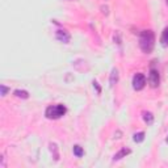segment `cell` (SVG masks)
<instances>
[{"mask_svg": "<svg viewBox=\"0 0 168 168\" xmlns=\"http://www.w3.org/2000/svg\"><path fill=\"white\" fill-rule=\"evenodd\" d=\"M130 152H131V150H130V148H126V147L121 148L120 151L113 156V162H117V160H121L122 158H126V155H129Z\"/></svg>", "mask_w": 168, "mask_h": 168, "instance_id": "8992f818", "label": "cell"}, {"mask_svg": "<svg viewBox=\"0 0 168 168\" xmlns=\"http://www.w3.org/2000/svg\"><path fill=\"white\" fill-rule=\"evenodd\" d=\"M145 85H146V76L141 72L135 74L133 78V88L135 91H141V89L145 88Z\"/></svg>", "mask_w": 168, "mask_h": 168, "instance_id": "3957f363", "label": "cell"}, {"mask_svg": "<svg viewBox=\"0 0 168 168\" xmlns=\"http://www.w3.org/2000/svg\"><path fill=\"white\" fill-rule=\"evenodd\" d=\"M0 167H2V168H5V158H4V155L2 156V164H0Z\"/></svg>", "mask_w": 168, "mask_h": 168, "instance_id": "e0dca14e", "label": "cell"}, {"mask_svg": "<svg viewBox=\"0 0 168 168\" xmlns=\"http://www.w3.org/2000/svg\"><path fill=\"white\" fill-rule=\"evenodd\" d=\"M101 11H102V13H104V15H108V13H109L108 7H106V5H102V7H101Z\"/></svg>", "mask_w": 168, "mask_h": 168, "instance_id": "2e32d148", "label": "cell"}, {"mask_svg": "<svg viewBox=\"0 0 168 168\" xmlns=\"http://www.w3.org/2000/svg\"><path fill=\"white\" fill-rule=\"evenodd\" d=\"M166 2H167V5H168V0H166Z\"/></svg>", "mask_w": 168, "mask_h": 168, "instance_id": "ffe728a7", "label": "cell"}, {"mask_svg": "<svg viewBox=\"0 0 168 168\" xmlns=\"http://www.w3.org/2000/svg\"><path fill=\"white\" fill-rule=\"evenodd\" d=\"M66 112H67L66 106L62 105V104L50 105V106H47V109H46L45 116L47 117L49 120H58V118H60V117H63L64 114H66Z\"/></svg>", "mask_w": 168, "mask_h": 168, "instance_id": "7a4b0ae2", "label": "cell"}, {"mask_svg": "<svg viewBox=\"0 0 168 168\" xmlns=\"http://www.w3.org/2000/svg\"><path fill=\"white\" fill-rule=\"evenodd\" d=\"M160 83V76H159V71L156 69H154V67H151V70H150L148 72V84L150 87L152 88H156Z\"/></svg>", "mask_w": 168, "mask_h": 168, "instance_id": "277c9868", "label": "cell"}, {"mask_svg": "<svg viewBox=\"0 0 168 168\" xmlns=\"http://www.w3.org/2000/svg\"><path fill=\"white\" fill-rule=\"evenodd\" d=\"M166 142H167V143H168V137H167V139H166Z\"/></svg>", "mask_w": 168, "mask_h": 168, "instance_id": "d6986e66", "label": "cell"}, {"mask_svg": "<svg viewBox=\"0 0 168 168\" xmlns=\"http://www.w3.org/2000/svg\"><path fill=\"white\" fill-rule=\"evenodd\" d=\"M145 133L143 131H139V133H135L133 135V141L135 142V143H141V142H143L145 141Z\"/></svg>", "mask_w": 168, "mask_h": 168, "instance_id": "8fae6325", "label": "cell"}, {"mask_svg": "<svg viewBox=\"0 0 168 168\" xmlns=\"http://www.w3.org/2000/svg\"><path fill=\"white\" fill-rule=\"evenodd\" d=\"M50 148H51V151H54V159L58 160V151H57V145L55 143H50Z\"/></svg>", "mask_w": 168, "mask_h": 168, "instance_id": "5bb4252c", "label": "cell"}, {"mask_svg": "<svg viewBox=\"0 0 168 168\" xmlns=\"http://www.w3.org/2000/svg\"><path fill=\"white\" fill-rule=\"evenodd\" d=\"M93 87L96 88V91H97V93H100V92H101V88L99 87V83H97V81H96V80L93 81Z\"/></svg>", "mask_w": 168, "mask_h": 168, "instance_id": "9a60e30c", "label": "cell"}, {"mask_svg": "<svg viewBox=\"0 0 168 168\" xmlns=\"http://www.w3.org/2000/svg\"><path fill=\"white\" fill-rule=\"evenodd\" d=\"M57 40L59 42H62V44H69L71 41V35L69 32L59 29V30H57Z\"/></svg>", "mask_w": 168, "mask_h": 168, "instance_id": "5b68a950", "label": "cell"}, {"mask_svg": "<svg viewBox=\"0 0 168 168\" xmlns=\"http://www.w3.org/2000/svg\"><path fill=\"white\" fill-rule=\"evenodd\" d=\"M118 81V70L117 69H113L112 72H110V79H109V83H110V87H114Z\"/></svg>", "mask_w": 168, "mask_h": 168, "instance_id": "52a82bcc", "label": "cell"}, {"mask_svg": "<svg viewBox=\"0 0 168 168\" xmlns=\"http://www.w3.org/2000/svg\"><path fill=\"white\" fill-rule=\"evenodd\" d=\"M72 151H74V155L76 156V158H81V156L84 155V150H83V147H80L79 145H75Z\"/></svg>", "mask_w": 168, "mask_h": 168, "instance_id": "30bf717a", "label": "cell"}, {"mask_svg": "<svg viewBox=\"0 0 168 168\" xmlns=\"http://www.w3.org/2000/svg\"><path fill=\"white\" fill-rule=\"evenodd\" d=\"M13 93H15L16 97H20V99H28L29 97V92L24 91V89H16Z\"/></svg>", "mask_w": 168, "mask_h": 168, "instance_id": "9c48e42d", "label": "cell"}, {"mask_svg": "<svg viewBox=\"0 0 168 168\" xmlns=\"http://www.w3.org/2000/svg\"><path fill=\"white\" fill-rule=\"evenodd\" d=\"M139 46L145 54H150L155 46V35L152 30H143L139 37Z\"/></svg>", "mask_w": 168, "mask_h": 168, "instance_id": "6da1fadb", "label": "cell"}, {"mask_svg": "<svg viewBox=\"0 0 168 168\" xmlns=\"http://www.w3.org/2000/svg\"><path fill=\"white\" fill-rule=\"evenodd\" d=\"M0 91H2V92H0V95H2L3 97H4V96H7V93H8V92L11 91V89H9L8 87H7V85L2 84V85H0Z\"/></svg>", "mask_w": 168, "mask_h": 168, "instance_id": "4fadbf2b", "label": "cell"}, {"mask_svg": "<svg viewBox=\"0 0 168 168\" xmlns=\"http://www.w3.org/2000/svg\"><path fill=\"white\" fill-rule=\"evenodd\" d=\"M160 42H162V45L166 47V46H168V26L164 28L163 33H162V37H160Z\"/></svg>", "mask_w": 168, "mask_h": 168, "instance_id": "ba28073f", "label": "cell"}, {"mask_svg": "<svg viewBox=\"0 0 168 168\" xmlns=\"http://www.w3.org/2000/svg\"><path fill=\"white\" fill-rule=\"evenodd\" d=\"M143 120H145V122L147 125H152V122H154L152 113L151 112H143Z\"/></svg>", "mask_w": 168, "mask_h": 168, "instance_id": "7c38bea8", "label": "cell"}, {"mask_svg": "<svg viewBox=\"0 0 168 168\" xmlns=\"http://www.w3.org/2000/svg\"><path fill=\"white\" fill-rule=\"evenodd\" d=\"M121 135H122V134H121V131H117V133H116V134H114V138H117V139H120V138H121Z\"/></svg>", "mask_w": 168, "mask_h": 168, "instance_id": "ac0fdd59", "label": "cell"}]
</instances>
